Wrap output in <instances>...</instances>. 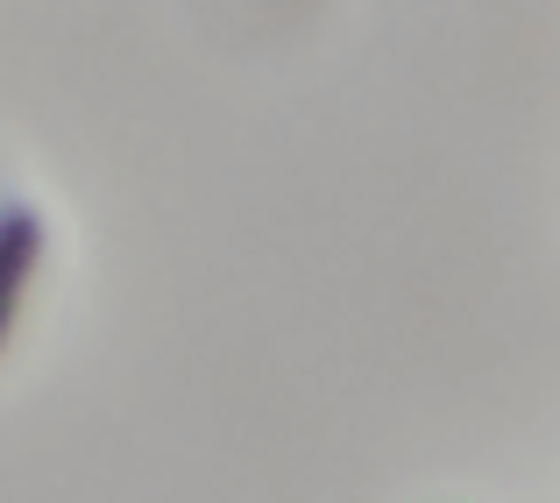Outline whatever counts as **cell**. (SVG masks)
<instances>
[{
  "label": "cell",
  "instance_id": "obj_1",
  "mask_svg": "<svg viewBox=\"0 0 560 503\" xmlns=\"http://www.w3.org/2000/svg\"><path fill=\"white\" fill-rule=\"evenodd\" d=\"M36 248H43V220L28 213V206H8V213H0V340H8L22 284H28V270H36Z\"/></svg>",
  "mask_w": 560,
  "mask_h": 503
}]
</instances>
